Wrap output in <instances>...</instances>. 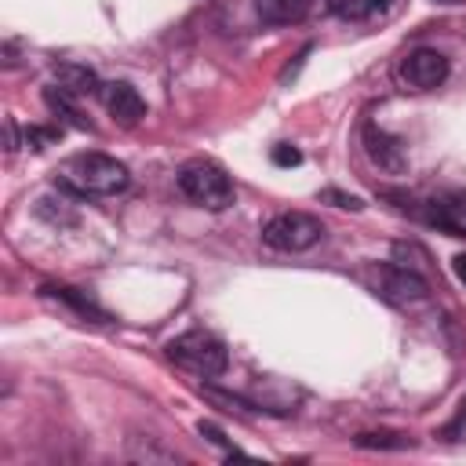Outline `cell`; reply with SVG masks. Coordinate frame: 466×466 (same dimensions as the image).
<instances>
[{
  "label": "cell",
  "mask_w": 466,
  "mask_h": 466,
  "mask_svg": "<svg viewBox=\"0 0 466 466\" xmlns=\"http://www.w3.org/2000/svg\"><path fill=\"white\" fill-rule=\"evenodd\" d=\"M131 182L127 167L109 157V153H76L69 157L66 164V178H62V189L69 193H95V197H113V193H124Z\"/></svg>",
  "instance_id": "cell-1"
},
{
  "label": "cell",
  "mask_w": 466,
  "mask_h": 466,
  "mask_svg": "<svg viewBox=\"0 0 466 466\" xmlns=\"http://www.w3.org/2000/svg\"><path fill=\"white\" fill-rule=\"evenodd\" d=\"M167 357H171L178 368H186V371H193V375H204V379L222 375L226 364H229L226 342L215 339L211 331H186V335L171 339V342H167Z\"/></svg>",
  "instance_id": "cell-2"
},
{
  "label": "cell",
  "mask_w": 466,
  "mask_h": 466,
  "mask_svg": "<svg viewBox=\"0 0 466 466\" xmlns=\"http://www.w3.org/2000/svg\"><path fill=\"white\" fill-rule=\"evenodd\" d=\"M178 189L186 193V200H193L197 208L208 211H222L233 204V182L218 164L208 160H193L178 171Z\"/></svg>",
  "instance_id": "cell-3"
},
{
  "label": "cell",
  "mask_w": 466,
  "mask_h": 466,
  "mask_svg": "<svg viewBox=\"0 0 466 466\" xmlns=\"http://www.w3.org/2000/svg\"><path fill=\"white\" fill-rule=\"evenodd\" d=\"M324 237V222L309 211H280L262 226V240L277 251H309Z\"/></svg>",
  "instance_id": "cell-4"
},
{
  "label": "cell",
  "mask_w": 466,
  "mask_h": 466,
  "mask_svg": "<svg viewBox=\"0 0 466 466\" xmlns=\"http://www.w3.org/2000/svg\"><path fill=\"white\" fill-rule=\"evenodd\" d=\"M375 291L386 302H393V306H415V302H426V295H430L426 280L415 269L393 266V262H386V266L375 269Z\"/></svg>",
  "instance_id": "cell-5"
},
{
  "label": "cell",
  "mask_w": 466,
  "mask_h": 466,
  "mask_svg": "<svg viewBox=\"0 0 466 466\" xmlns=\"http://www.w3.org/2000/svg\"><path fill=\"white\" fill-rule=\"evenodd\" d=\"M400 80L415 91H433L448 80V58L437 47H419L400 62Z\"/></svg>",
  "instance_id": "cell-6"
},
{
  "label": "cell",
  "mask_w": 466,
  "mask_h": 466,
  "mask_svg": "<svg viewBox=\"0 0 466 466\" xmlns=\"http://www.w3.org/2000/svg\"><path fill=\"white\" fill-rule=\"evenodd\" d=\"M422 218L437 226L448 237H466V193L462 189H444L422 204Z\"/></svg>",
  "instance_id": "cell-7"
},
{
  "label": "cell",
  "mask_w": 466,
  "mask_h": 466,
  "mask_svg": "<svg viewBox=\"0 0 466 466\" xmlns=\"http://www.w3.org/2000/svg\"><path fill=\"white\" fill-rule=\"evenodd\" d=\"M98 95H102L106 113H109L116 124H124V127H131V124H138V120L146 116V102H142V95H138L131 84H124V80L102 84Z\"/></svg>",
  "instance_id": "cell-8"
},
{
  "label": "cell",
  "mask_w": 466,
  "mask_h": 466,
  "mask_svg": "<svg viewBox=\"0 0 466 466\" xmlns=\"http://www.w3.org/2000/svg\"><path fill=\"white\" fill-rule=\"evenodd\" d=\"M364 149H368V157H371L382 171H390V175H400V171L408 167L404 142L393 138L390 131H382L379 124H368V127H364Z\"/></svg>",
  "instance_id": "cell-9"
},
{
  "label": "cell",
  "mask_w": 466,
  "mask_h": 466,
  "mask_svg": "<svg viewBox=\"0 0 466 466\" xmlns=\"http://www.w3.org/2000/svg\"><path fill=\"white\" fill-rule=\"evenodd\" d=\"M51 76H55V87H62V91L73 95V98H84V95H91V91L102 87L98 76H95V69H87V66H80V62H58V66L51 69Z\"/></svg>",
  "instance_id": "cell-10"
},
{
  "label": "cell",
  "mask_w": 466,
  "mask_h": 466,
  "mask_svg": "<svg viewBox=\"0 0 466 466\" xmlns=\"http://www.w3.org/2000/svg\"><path fill=\"white\" fill-rule=\"evenodd\" d=\"M313 0H255V11L266 25H299L309 15Z\"/></svg>",
  "instance_id": "cell-11"
},
{
  "label": "cell",
  "mask_w": 466,
  "mask_h": 466,
  "mask_svg": "<svg viewBox=\"0 0 466 466\" xmlns=\"http://www.w3.org/2000/svg\"><path fill=\"white\" fill-rule=\"evenodd\" d=\"M44 106L58 116V120H66V124H73V127H80V131H91V124L80 116V109H76V102H73V95H66L62 87H44Z\"/></svg>",
  "instance_id": "cell-12"
},
{
  "label": "cell",
  "mask_w": 466,
  "mask_h": 466,
  "mask_svg": "<svg viewBox=\"0 0 466 466\" xmlns=\"http://www.w3.org/2000/svg\"><path fill=\"white\" fill-rule=\"evenodd\" d=\"M47 295H55V299H62V302H69L76 313H84V317H95V320H106V313L87 299V295H80L76 288H66V284H51V288H44Z\"/></svg>",
  "instance_id": "cell-13"
},
{
  "label": "cell",
  "mask_w": 466,
  "mask_h": 466,
  "mask_svg": "<svg viewBox=\"0 0 466 466\" xmlns=\"http://www.w3.org/2000/svg\"><path fill=\"white\" fill-rule=\"evenodd\" d=\"M328 4V11L331 15H339V18H346V22H357V18H368L375 7H371V0H324Z\"/></svg>",
  "instance_id": "cell-14"
},
{
  "label": "cell",
  "mask_w": 466,
  "mask_h": 466,
  "mask_svg": "<svg viewBox=\"0 0 466 466\" xmlns=\"http://www.w3.org/2000/svg\"><path fill=\"white\" fill-rule=\"evenodd\" d=\"M51 204H55V200L40 197V200H36V215H40V218H47L51 226H73V222H76V215L66 208V200H58V208H51Z\"/></svg>",
  "instance_id": "cell-15"
},
{
  "label": "cell",
  "mask_w": 466,
  "mask_h": 466,
  "mask_svg": "<svg viewBox=\"0 0 466 466\" xmlns=\"http://www.w3.org/2000/svg\"><path fill=\"white\" fill-rule=\"evenodd\" d=\"M200 393H204L208 400H215V404H226V411H240V415H255V411H258V408H255V404H248L244 397L222 393V390H215V386H200Z\"/></svg>",
  "instance_id": "cell-16"
},
{
  "label": "cell",
  "mask_w": 466,
  "mask_h": 466,
  "mask_svg": "<svg viewBox=\"0 0 466 466\" xmlns=\"http://www.w3.org/2000/svg\"><path fill=\"white\" fill-rule=\"evenodd\" d=\"M320 200H328V204H335V208H350V211H360L364 208V200L360 197H353V193H342V189H320Z\"/></svg>",
  "instance_id": "cell-17"
},
{
  "label": "cell",
  "mask_w": 466,
  "mask_h": 466,
  "mask_svg": "<svg viewBox=\"0 0 466 466\" xmlns=\"http://www.w3.org/2000/svg\"><path fill=\"white\" fill-rule=\"evenodd\" d=\"M197 430H200V437H208V441H211V444H218V448H222V451H226V455H244V451H240V448H237V444H229V441H226V437H222V430H218V426H215V422H204V419H200V426H197Z\"/></svg>",
  "instance_id": "cell-18"
},
{
  "label": "cell",
  "mask_w": 466,
  "mask_h": 466,
  "mask_svg": "<svg viewBox=\"0 0 466 466\" xmlns=\"http://www.w3.org/2000/svg\"><path fill=\"white\" fill-rule=\"evenodd\" d=\"M393 437H397V433H360L357 444H360V448H404V444H408L404 437H400V441H393Z\"/></svg>",
  "instance_id": "cell-19"
},
{
  "label": "cell",
  "mask_w": 466,
  "mask_h": 466,
  "mask_svg": "<svg viewBox=\"0 0 466 466\" xmlns=\"http://www.w3.org/2000/svg\"><path fill=\"white\" fill-rule=\"evenodd\" d=\"M273 164L277 167H295V164H302V153L291 142H280V146H273Z\"/></svg>",
  "instance_id": "cell-20"
},
{
  "label": "cell",
  "mask_w": 466,
  "mask_h": 466,
  "mask_svg": "<svg viewBox=\"0 0 466 466\" xmlns=\"http://www.w3.org/2000/svg\"><path fill=\"white\" fill-rule=\"evenodd\" d=\"M58 138V127H29L25 131V142L33 146V149H44L47 142H55Z\"/></svg>",
  "instance_id": "cell-21"
},
{
  "label": "cell",
  "mask_w": 466,
  "mask_h": 466,
  "mask_svg": "<svg viewBox=\"0 0 466 466\" xmlns=\"http://www.w3.org/2000/svg\"><path fill=\"white\" fill-rule=\"evenodd\" d=\"M4 135H7V153H15L18 149V138H15V120L11 116L4 120Z\"/></svg>",
  "instance_id": "cell-22"
},
{
  "label": "cell",
  "mask_w": 466,
  "mask_h": 466,
  "mask_svg": "<svg viewBox=\"0 0 466 466\" xmlns=\"http://www.w3.org/2000/svg\"><path fill=\"white\" fill-rule=\"evenodd\" d=\"M451 269H455V277L466 284V255H455V258H451Z\"/></svg>",
  "instance_id": "cell-23"
},
{
  "label": "cell",
  "mask_w": 466,
  "mask_h": 466,
  "mask_svg": "<svg viewBox=\"0 0 466 466\" xmlns=\"http://www.w3.org/2000/svg\"><path fill=\"white\" fill-rule=\"evenodd\" d=\"M386 4H390V0H371V7H386Z\"/></svg>",
  "instance_id": "cell-24"
},
{
  "label": "cell",
  "mask_w": 466,
  "mask_h": 466,
  "mask_svg": "<svg viewBox=\"0 0 466 466\" xmlns=\"http://www.w3.org/2000/svg\"><path fill=\"white\" fill-rule=\"evenodd\" d=\"M437 4H459V0H437Z\"/></svg>",
  "instance_id": "cell-25"
}]
</instances>
